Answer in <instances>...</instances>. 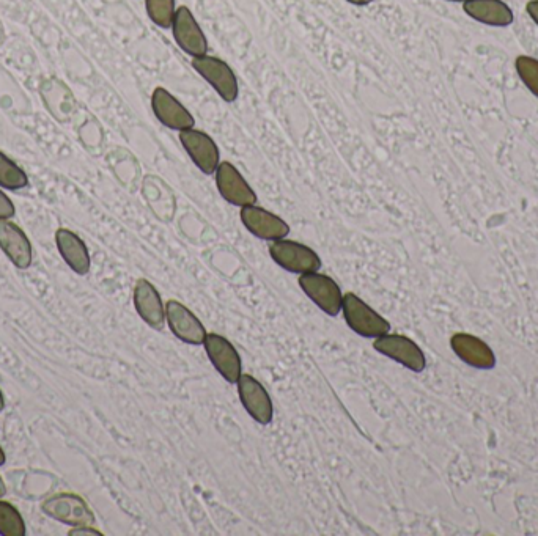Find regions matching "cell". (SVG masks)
Listing matches in <instances>:
<instances>
[{
    "instance_id": "cell-14",
    "label": "cell",
    "mask_w": 538,
    "mask_h": 536,
    "mask_svg": "<svg viewBox=\"0 0 538 536\" xmlns=\"http://www.w3.org/2000/svg\"><path fill=\"white\" fill-rule=\"evenodd\" d=\"M203 345L219 375L230 384L238 382L241 376V357L236 353L235 346L219 334H207Z\"/></svg>"
},
{
    "instance_id": "cell-25",
    "label": "cell",
    "mask_w": 538,
    "mask_h": 536,
    "mask_svg": "<svg viewBox=\"0 0 538 536\" xmlns=\"http://www.w3.org/2000/svg\"><path fill=\"white\" fill-rule=\"evenodd\" d=\"M15 214V205H13L10 197L0 189V221H8V219H12Z\"/></svg>"
},
{
    "instance_id": "cell-19",
    "label": "cell",
    "mask_w": 538,
    "mask_h": 536,
    "mask_svg": "<svg viewBox=\"0 0 538 536\" xmlns=\"http://www.w3.org/2000/svg\"><path fill=\"white\" fill-rule=\"evenodd\" d=\"M463 10L477 23L491 27H509L515 19L512 8L502 0H466Z\"/></svg>"
},
{
    "instance_id": "cell-17",
    "label": "cell",
    "mask_w": 538,
    "mask_h": 536,
    "mask_svg": "<svg viewBox=\"0 0 538 536\" xmlns=\"http://www.w3.org/2000/svg\"><path fill=\"white\" fill-rule=\"evenodd\" d=\"M134 307L137 315L155 331H163L166 323V305L153 283L139 279L134 287Z\"/></svg>"
},
{
    "instance_id": "cell-8",
    "label": "cell",
    "mask_w": 538,
    "mask_h": 536,
    "mask_svg": "<svg viewBox=\"0 0 538 536\" xmlns=\"http://www.w3.org/2000/svg\"><path fill=\"white\" fill-rule=\"evenodd\" d=\"M172 34H174L177 45L180 46L183 51L191 56L192 59L196 57L205 56L208 52V40L203 34V30L200 29L197 19L192 15L191 10L188 7L177 8L175 12L174 23H172Z\"/></svg>"
},
{
    "instance_id": "cell-20",
    "label": "cell",
    "mask_w": 538,
    "mask_h": 536,
    "mask_svg": "<svg viewBox=\"0 0 538 536\" xmlns=\"http://www.w3.org/2000/svg\"><path fill=\"white\" fill-rule=\"evenodd\" d=\"M41 95L45 98L48 111H51L60 122H67L73 107L71 101L68 103V100H71L70 90L59 82H48L43 85Z\"/></svg>"
},
{
    "instance_id": "cell-9",
    "label": "cell",
    "mask_w": 538,
    "mask_h": 536,
    "mask_svg": "<svg viewBox=\"0 0 538 536\" xmlns=\"http://www.w3.org/2000/svg\"><path fill=\"white\" fill-rule=\"evenodd\" d=\"M166 320L170 331L174 332L175 337L181 342L194 346L203 345L205 342L207 329L203 327L202 321L181 302L174 299L167 302Z\"/></svg>"
},
{
    "instance_id": "cell-26",
    "label": "cell",
    "mask_w": 538,
    "mask_h": 536,
    "mask_svg": "<svg viewBox=\"0 0 538 536\" xmlns=\"http://www.w3.org/2000/svg\"><path fill=\"white\" fill-rule=\"evenodd\" d=\"M70 536H101L103 533L100 530H96L93 525H81V527H71Z\"/></svg>"
},
{
    "instance_id": "cell-6",
    "label": "cell",
    "mask_w": 538,
    "mask_h": 536,
    "mask_svg": "<svg viewBox=\"0 0 538 536\" xmlns=\"http://www.w3.org/2000/svg\"><path fill=\"white\" fill-rule=\"evenodd\" d=\"M373 348L414 373H422L427 367L424 351L405 335H381L373 342Z\"/></svg>"
},
{
    "instance_id": "cell-18",
    "label": "cell",
    "mask_w": 538,
    "mask_h": 536,
    "mask_svg": "<svg viewBox=\"0 0 538 536\" xmlns=\"http://www.w3.org/2000/svg\"><path fill=\"white\" fill-rule=\"evenodd\" d=\"M56 244L60 257L71 271L76 272L78 276L89 274L90 265H92L89 249L76 233L68 228H59L56 232Z\"/></svg>"
},
{
    "instance_id": "cell-21",
    "label": "cell",
    "mask_w": 538,
    "mask_h": 536,
    "mask_svg": "<svg viewBox=\"0 0 538 536\" xmlns=\"http://www.w3.org/2000/svg\"><path fill=\"white\" fill-rule=\"evenodd\" d=\"M29 178L27 173L0 151V188L7 191H21L27 188Z\"/></svg>"
},
{
    "instance_id": "cell-10",
    "label": "cell",
    "mask_w": 538,
    "mask_h": 536,
    "mask_svg": "<svg viewBox=\"0 0 538 536\" xmlns=\"http://www.w3.org/2000/svg\"><path fill=\"white\" fill-rule=\"evenodd\" d=\"M216 186L219 194L225 202L230 205L244 206L255 205L257 203V194L252 191L251 186L244 180L243 175L238 172L232 162H221L216 170Z\"/></svg>"
},
{
    "instance_id": "cell-4",
    "label": "cell",
    "mask_w": 538,
    "mask_h": 536,
    "mask_svg": "<svg viewBox=\"0 0 538 536\" xmlns=\"http://www.w3.org/2000/svg\"><path fill=\"white\" fill-rule=\"evenodd\" d=\"M299 287L307 294V298L326 315L332 318L339 315L342 310L343 294L336 280L318 271L309 272V274H301Z\"/></svg>"
},
{
    "instance_id": "cell-31",
    "label": "cell",
    "mask_w": 538,
    "mask_h": 536,
    "mask_svg": "<svg viewBox=\"0 0 538 536\" xmlns=\"http://www.w3.org/2000/svg\"><path fill=\"white\" fill-rule=\"evenodd\" d=\"M5 409V397L4 393H2V390H0V411H4Z\"/></svg>"
},
{
    "instance_id": "cell-2",
    "label": "cell",
    "mask_w": 538,
    "mask_h": 536,
    "mask_svg": "<svg viewBox=\"0 0 538 536\" xmlns=\"http://www.w3.org/2000/svg\"><path fill=\"white\" fill-rule=\"evenodd\" d=\"M343 316L351 331L365 338H378L389 334L391 324L378 315L354 293H347L342 301Z\"/></svg>"
},
{
    "instance_id": "cell-29",
    "label": "cell",
    "mask_w": 538,
    "mask_h": 536,
    "mask_svg": "<svg viewBox=\"0 0 538 536\" xmlns=\"http://www.w3.org/2000/svg\"><path fill=\"white\" fill-rule=\"evenodd\" d=\"M7 494V485H5L4 478L0 477V499Z\"/></svg>"
},
{
    "instance_id": "cell-32",
    "label": "cell",
    "mask_w": 538,
    "mask_h": 536,
    "mask_svg": "<svg viewBox=\"0 0 538 536\" xmlns=\"http://www.w3.org/2000/svg\"><path fill=\"white\" fill-rule=\"evenodd\" d=\"M449 2H463L465 4L466 0H449Z\"/></svg>"
},
{
    "instance_id": "cell-16",
    "label": "cell",
    "mask_w": 538,
    "mask_h": 536,
    "mask_svg": "<svg viewBox=\"0 0 538 536\" xmlns=\"http://www.w3.org/2000/svg\"><path fill=\"white\" fill-rule=\"evenodd\" d=\"M0 249L18 269H29L34 261V250L23 228L15 222L0 221Z\"/></svg>"
},
{
    "instance_id": "cell-23",
    "label": "cell",
    "mask_w": 538,
    "mask_h": 536,
    "mask_svg": "<svg viewBox=\"0 0 538 536\" xmlns=\"http://www.w3.org/2000/svg\"><path fill=\"white\" fill-rule=\"evenodd\" d=\"M148 18L161 29H169L174 23L175 0H145Z\"/></svg>"
},
{
    "instance_id": "cell-12",
    "label": "cell",
    "mask_w": 538,
    "mask_h": 536,
    "mask_svg": "<svg viewBox=\"0 0 538 536\" xmlns=\"http://www.w3.org/2000/svg\"><path fill=\"white\" fill-rule=\"evenodd\" d=\"M241 222L244 227L263 241H277L287 238L290 227L281 217L269 213L265 208L257 205H249L241 208Z\"/></svg>"
},
{
    "instance_id": "cell-24",
    "label": "cell",
    "mask_w": 538,
    "mask_h": 536,
    "mask_svg": "<svg viewBox=\"0 0 538 536\" xmlns=\"http://www.w3.org/2000/svg\"><path fill=\"white\" fill-rule=\"evenodd\" d=\"M515 68L527 90L538 98V60L534 57L520 56L515 60Z\"/></svg>"
},
{
    "instance_id": "cell-15",
    "label": "cell",
    "mask_w": 538,
    "mask_h": 536,
    "mask_svg": "<svg viewBox=\"0 0 538 536\" xmlns=\"http://www.w3.org/2000/svg\"><path fill=\"white\" fill-rule=\"evenodd\" d=\"M450 348L469 367L477 370H491L496 367L493 349L479 337L466 332H457L450 338Z\"/></svg>"
},
{
    "instance_id": "cell-3",
    "label": "cell",
    "mask_w": 538,
    "mask_h": 536,
    "mask_svg": "<svg viewBox=\"0 0 538 536\" xmlns=\"http://www.w3.org/2000/svg\"><path fill=\"white\" fill-rule=\"evenodd\" d=\"M269 255L282 269L293 274H309L321 268V260L315 250L290 239L273 241L269 246Z\"/></svg>"
},
{
    "instance_id": "cell-1",
    "label": "cell",
    "mask_w": 538,
    "mask_h": 536,
    "mask_svg": "<svg viewBox=\"0 0 538 536\" xmlns=\"http://www.w3.org/2000/svg\"><path fill=\"white\" fill-rule=\"evenodd\" d=\"M40 508L48 518L70 527L95 524V513L89 503L73 492L54 494L43 500Z\"/></svg>"
},
{
    "instance_id": "cell-27",
    "label": "cell",
    "mask_w": 538,
    "mask_h": 536,
    "mask_svg": "<svg viewBox=\"0 0 538 536\" xmlns=\"http://www.w3.org/2000/svg\"><path fill=\"white\" fill-rule=\"evenodd\" d=\"M527 15L531 16L532 21L538 26V0H531L526 5Z\"/></svg>"
},
{
    "instance_id": "cell-11",
    "label": "cell",
    "mask_w": 538,
    "mask_h": 536,
    "mask_svg": "<svg viewBox=\"0 0 538 536\" xmlns=\"http://www.w3.org/2000/svg\"><path fill=\"white\" fill-rule=\"evenodd\" d=\"M236 384L247 414L260 425H269L273 422V401L262 386V382L252 378L251 375H241Z\"/></svg>"
},
{
    "instance_id": "cell-22",
    "label": "cell",
    "mask_w": 538,
    "mask_h": 536,
    "mask_svg": "<svg viewBox=\"0 0 538 536\" xmlns=\"http://www.w3.org/2000/svg\"><path fill=\"white\" fill-rule=\"evenodd\" d=\"M26 522L18 508L7 500L0 499V535L26 536Z\"/></svg>"
},
{
    "instance_id": "cell-30",
    "label": "cell",
    "mask_w": 538,
    "mask_h": 536,
    "mask_svg": "<svg viewBox=\"0 0 538 536\" xmlns=\"http://www.w3.org/2000/svg\"><path fill=\"white\" fill-rule=\"evenodd\" d=\"M7 463V456H5L4 448L0 445V467Z\"/></svg>"
},
{
    "instance_id": "cell-28",
    "label": "cell",
    "mask_w": 538,
    "mask_h": 536,
    "mask_svg": "<svg viewBox=\"0 0 538 536\" xmlns=\"http://www.w3.org/2000/svg\"><path fill=\"white\" fill-rule=\"evenodd\" d=\"M351 5H358V7H365V5L372 4L373 0H347Z\"/></svg>"
},
{
    "instance_id": "cell-7",
    "label": "cell",
    "mask_w": 538,
    "mask_h": 536,
    "mask_svg": "<svg viewBox=\"0 0 538 536\" xmlns=\"http://www.w3.org/2000/svg\"><path fill=\"white\" fill-rule=\"evenodd\" d=\"M180 142L200 172L207 175L216 173L221 164V153L216 142L207 133L196 128L185 129L180 131Z\"/></svg>"
},
{
    "instance_id": "cell-5",
    "label": "cell",
    "mask_w": 538,
    "mask_h": 536,
    "mask_svg": "<svg viewBox=\"0 0 538 536\" xmlns=\"http://www.w3.org/2000/svg\"><path fill=\"white\" fill-rule=\"evenodd\" d=\"M192 67L213 87L214 92L221 96L225 103H233L238 98V81L232 68L218 59V57L205 56L192 59Z\"/></svg>"
},
{
    "instance_id": "cell-13",
    "label": "cell",
    "mask_w": 538,
    "mask_h": 536,
    "mask_svg": "<svg viewBox=\"0 0 538 536\" xmlns=\"http://www.w3.org/2000/svg\"><path fill=\"white\" fill-rule=\"evenodd\" d=\"M152 109L159 122L163 123L166 128L178 131V133L185 131V129L194 128L196 125L191 112L163 87H156L155 92H153Z\"/></svg>"
}]
</instances>
